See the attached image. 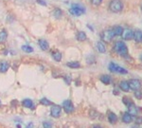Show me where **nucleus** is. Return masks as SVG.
Segmentation results:
<instances>
[{
	"instance_id": "obj_6",
	"label": "nucleus",
	"mask_w": 142,
	"mask_h": 128,
	"mask_svg": "<svg viewBox=\"0 0 142 128\" xmlns=\"http://www.w3.org/2000/svg\"><path fill=\"white\" fill-rule=\"evenodd\" d=\"M62 113V107L60 105H57V104H53L50 109V115L53 118H59L61 116Z\"/></svg>"
},
{
	"instance_id": "obj_10",
	"label": "nucleus",
	"mask_w": 142,
	"mask_h": 128,
	"mask_svg": "<svg viewBox=\"0 0 142 128\" xmlns=\"http://www.w3.org/2000/svg\"><path fill=\"white\" fill-rule=\"evenodd\" d=\"M22 105L24 107H26V108L28 109H34L35 105H34V102H33L32 100L31 99H25L22 101Z\"/></svg>"
},
{
	"instance_id": "obj_26",
	"label": "nucleus",
	"mask_w": 142,
	"mask_h": 128,
	"mask_svg": "<svg viewBox=\"0 0 142 128\" xmlns=\"http://www.w3.org/2000/svg\"><path fill=\"white\" fill-rule=\"evenodd\" d=\"M22 50L27 52V53H31V52H33V47L28 45H23L22 46Z\"/></svg>"
},
{
	"instance_id": "obj_32",
	"label": "nucleus",
	"mask_w": 142,
	"mask_h": 128,
	"mask_svg": "<svg viewBox=\"0 0 142 128\" xmlns=\"http://www.w3.org/2000/svg\"><path fill=\"white\" fill-rule=\"evenodd\" d=\"M36 1H37L38 4L42 5V6H47V3L45 2V0H36Z\"/></svg>"
},
{
	"instance_id": "obj_7",
	"label": "nucleus",
	"mask_w": 142,
	"mask_h": 128,
	"mask_svg": "<svg viewBox=\"0 0 142 128\" xmlns=\"http://www.w3.org/2000/svg\"><path fill=\"white\" fill-rule=\"evenodd\" d=\"M63 108H64V112L67 114L72 113V112L74 111V105L70 100H65V101L63 102Z\"/></svg>"
},
{
	"instance_id": "obj_9",
	"label": "nucleus",
	"mask_w": 142,
	"mask_h": 128,
	"mask_svg": "<svg viewBox=\"0 0 142 128\" xmlns=\"http://www.w3.org/2000/svg\"><path fill=\"white\" fill-rule=\"evenodd\" d=\"M121 36L124 40H132L134 38V31L132 29H123Z\"/></svg>"
},
{
	"instance_id": "obj_16",
	"label": "nucleus",
	"mask_w": 142,
	"mask_h": 128,
	"mask_svg": "<svg viewBox=\"0 0 142 128\" xmlns=\"http://www.w3.org/2000/svg\"><path fill=\"white\" fill-rule=\"evenodd\" d=\"M122 121H124L125 123H130L133 121V116L131 115V114H129L127 112V113H124V115H123L122 117Z\"/></svg>"
},
{
	"instance_id": "obj_31",
	"label": "nucleus",
	"mask_w": 142,
	"mask_h": 128,
	"mask_svg": "<svg viewBox=\"0 0 142 128\" xmlns=\"http://www.w3.org/2000/svg\"><path fill=\"white\" fill-rule=\"evenodd\" d=\"M135 96L137 98V99H139V100H140V99H141V98H142V93L140 92L139 90H136V91H135Z\"/></svg>"
},
{
	"instance_id": "obj_17",
	"label": "nucleus",
	"mask_w": 142,
	"mask_h": 128,
	"mask_svg": "<svg viewBox=\"0 0 142 128\" xmlns=\"http://www.w3.org/2000/svg\"><path fill=\"white\" fill-rule=\"evenodd\" d=\"M7 38H8L7 31H5V29H2V31H0V44H2V43L6 42Z\"/></svg>"
},
{
	"instance_id": "obj_33",
	"label": "nucleus",
	"mask_w": 142,
	"mask_h": 128,
	"mask_svg": "<svg viewBox=\"0 0 142 128\" xmlns=\"http://www.w3.org/2000/svg\"><path fill=\"white\" fill-rule=\"evenodd\" d=\"M64 82H65L67 85H69L70 82H71V78L69 77V76H65V77H64Z\"/></svg>"
},
{
	"instance_id": "obj_22",
	"label": "nucleus",
	"mask_w": 142,
	"mask_h": 128,
	"mask_svg": "<svg viewBox=\"0 0 142 128\" xmlns=\"http://www.w3.org/2000/svg\"><path fill=\"white\" fill-rule=\"evenodd\" d=\"M66 66H68V67H70V68H79L80 66V65L79 62L73 61V62H68V63L66 64Z\"/></svg>"
},
{
	"instance_id": "obj_27",
	"label": "nucleus",
	"mask_w": 142,
	"mask_h": 128,
	"mask_svg": "<svg viewBox=\"0 0 142 128\" xmlns=\"http://www.w3.org/2000/svg\"><path fill=\"white\" fill-rule=\"evenodd\" d=\"M123 104H125L126 106H128V107H130L131 105H133V104H134V102H132V101H131L130 99H129V98H127V97H124L123 98Z\"/></svg>"
},
{
	"instance_id": "obj_30",
	"label": "nucleus",
	"mask_w": 142,
	"mask_h": 128,
	"mask_svg": "<svg viewBox=\"0 0 142 128\" xmlns=\"http://www.w3.org/2000/svg\"><path fill=\"white\" fill-rule=\"evenodd\" d=\"M90 2L92 3L94 6H99L102 2V0H90Z\"/></svg>"
},
{
	"instance_id": "obj_8",
	"label": "nucleus",
	"mask_w": 142,
	"mask_h": 128,
	"mask_svg": "<svg viewBox=\"0 0 142 128\" xmlns=\"http://www.w3.org/2000/svg\"><path fill=\"white\" fill-rule=\"evenodd\" d=\"M129 83V86H130V89H133V90H138L141 86V83H140L139 80H136V79H132L128 82Z\"/></svg>"
},
{
	"instance_id": "obj_2",
	"label": "nucleus",
	"mask_w": 142,
	"mask_h": 128,
	"mask_svg": "<svg viewBox=\"0 0 142 128\" xmlns=\"http://www.w3.org/2000/svg\"><path fill=\"white\" fill-rule=\"evenodd\" d=\"M69 12L74 16H80L85 12V8L80 4H72L69 9Z\"/></svg>"
},
{
	"instance_id": "obj_28",
	"label": "nucleus",
	"mask_w": 142,
	"mask_h": 128,
	"mask_svg": "<svg viewBox=\"0 0 142 128\" xmlns=\"http://www.w3.org/2000/svg\"><path fill=\"white\" fill-rule=\"evenodd\" d=\"M62 14H63V12H62V11L60 9H55V11L53 12V15H54L56 18H61Z\"/></svg>"
},
{
	"instance_id": "obj_36",
	"label": "nucleus",
	"mask_w": 142,
	"mask_h": 128,
	"mask_svg": "<svg viewBox=\"0 0 142 128\" xmlns=\"http://www.w3.org/2000/svg\"><path fill=\"white\" fill-rule=\"evenodd\" d=\"M16 127H17V128H21V125H20V124H17Z\"/></svg>"
},
{
	"instance_id": "obj_15",
	"label": "nucleus",
	"mask_w": 142,
	"mask_h": 128,
	"mask_svg": "<svg viewBox=\"0 0 142 128\" xmlns=\"http://www.w3.org/2000/svg\"><path fill=\"white\" fill-rule=\"evenodd\" d=\"M134 39L135 40V42L141 43L142 42V31H136L135 32H134Z\"/></svg>"
},
{
	"instance_id": "obj_21",
	"label": "nucleus",
	"mask_w": 142,
	"mask_h": 128,
	"mask_svg": "<svg viewBox=\"0 0 142 128\" xmlns=\"http://www.w3.org/2000/svg\"><path fill=\"white\" fill-rule=\"evenodd\" d=\"M97 50H99L100 53H104V52L106 51V47L104 45V43L98 42L97 43Z\"/></svg>"
},
{
	"instance_id": "obj_39",
	"label": "nucleus",
	"mask_w": 142,
	"mask_h": 128,
	"mask_svg": "<svg viewBox=\"0 0 142 128\" xmlns=\"http://www.w3.org/2000/svg\"><path fill=\"white\" fill-rule=\"evenodd\" d=\"M0 106H1V101H0Z\"/></svg>"
},
{
	"instance_id": "obj_38",
	"label": "nucleus",
	"mask_w": 142,
	"mask_h": 128,
	"mask_svg": "<svg viewBox=\"0 0 142 128\" xmlns=\"http://www.w3.org/2000/svg\"><path fill=\"white\" fill-rule=\"evenodd\" d=\"M140 60L142 61V54H141V56H140Z\"/></svg>"
},
{
	"instance_id": "obj_20",
	"label": "nucleus",
	"mask_w": 142,
	"mask_h": 128,
	"mask_svg": "<svg viewBox=\"0 0 142 128\" xmlns=\"http://www.w3.org/2000/svg\"><path fill=\"white\" fill-rule=\"evenodd\" d=\"M113 31H114V33H115V35L116 36H120L121 34H122V32H123V28H121L120 26H116V27H114L113 28Z\"/></svg>"
},
{
	"instance_id": "obj_29",
	"label": "nucleus",
	"mask_w": 142,
	"mask_h": 128,
	"mask_svg": "<svg viewBox=\"0 0 142 128\" xmlns=\"http://www.w3.org/2000/svg\"><path fill=\"white\" fill-rule=\"evenodd\" d=\"M43 127L44 128H52V124L49 121H44L43 122Z\"/></svg>"
},
{
	"instance_id": "obj_13",
	"label": "nucleus",
	"mask_w": 142,
	"mask_h": 128,
	"mask_svg": "<svg viewBox=\"0 0 142 128\" xmlns=\"http://www.w3.org/2000/svg\"><path fill=\"white\" fill-rule=\"evenodd\" d=\"M108 121L110 123L114 124V123H116V121H118V117L115 113L113 112H108Z\"/></svg>"
},
{
	"instance_id": "obj_40",
	"label": "nucleus",
	"mask_w": 142,
	"mask_h": 128,
	"mask_svg": "<svg viewBox=\"0 0 142 128\" xmlns=\"http://www.w3.org/2000/svg\"><path fill=\"white\" fill-rule=\"evenodd\" d=\"M134 128H135V127H134Z\"/></svg>"
},
{
	"instance_id": "obj_37",
	"label": "nucleus",
	"mask_w": 142,
	"mask_h": 128,
	"mask_svg": "<svg viewBox=\"0 0 142 128\" xmlns=\"http://www.w3.org/2000/svg\"><path fill=\"white\" fill-rule=\"evenodd\" d=\"M94 128H102V127H100V126H95Z\"/></svg>"
},
{
	"instance_id": "obj_1",
	"label": "nucleus",
	"mask_w": 142,
	"mask_h": 128,
	"mask_svg": "<svg viewBox=\"0 0 142 128\" xmlns=\"http://www.w3.org/2000/svg\"><path fill=\"white\" fill-rule=\"evenodd\" d=\"M114 50H115V51H116L118 54L120 55V56L125 57V56H127V54H128L127 47H126L125 44H124L123 42H121V41H118V42H116L115 47H114Z\"/></svg>"
},
{
	"instance_id": "obj_11",
	"label": "nucleus",
	"mask_w": 142,
	"mask_h": 128,
	"mask_svg": "<svg viewBox=\"0 0 142 128\" xmlns=\"http://www.w3.org/2000/svg\"><path fill=\"white\" fill-rule=\"evenodd\" d=\"M38 44H39V47H41L42 50H47L49 48V44L45 39H40V40L38 41Z\"/></svg>"
},
{
	"instance_id": "obj_34",
	"label": "nucleus",
	"mask_w": 142,
	"mask_h": 128,
	"mask_svg": "<svg viewBox=\"0 0 142 128\" xmlns=\"http://www.w3.org/2000/svg\"><path fill=\"white\" fill-rule=\"evenodd\" d=\"M136 122L137 123H142V118H141V117L136 119Z\"/></svg>"
},
{
	"instance_id": "obj_24",
	"label": "nucleus",
	"mask_w": 142,
	"mask_h": 128,
	"mask_svg": "<svg viewBox=\"0 0 142 128\" xmlns=\"http://www.w3.org/2000/svg\"><path fill=\"white\" fill-rule=\"evenodd\" d=\"M77 39L79 41H84L86 40V34L83 31H79L78 34H77Z\"/></svg>"
},
{
	"instance_id": "obj_19",
	"label": "nucleus",
	"mask_w": 142,
	"mask_h": 128,
	"mask_svg": "<svg viewBox=\"0 0 142 128\" xmlns=\"http://www.w3.org/2000/svg\"><path fill=\"white\" fill-rule=\"evenodd\" d=\"M52 57H53V59L55 60L56 62H60L62 60V53L58 50H55L51 53Z\"/></svg>"
},
{
	"instance_id": "obj_14",
	"label": "nucleus",
	"mask_w": 142,
	"mask_h": 128,
	"mask_svg": "<svg viewBox=\"0 0 142 128\" xmlns=\"http://www.w3.org/2000/svg\"><path fill=\"white\" fill-rule=\"evenodd\" d=\"M119 87H120L121 90H123L124 92H128L130 90V86H129V83L126 81H122L119 83Z\"/></svg>"
},
{
	"instance_id": "obj_18",
	"label": "nucleus",
	"mask_w": 142,
	"mask_h": 128,
	"mask_svg": "<svg viewBox=\"0 0 142 128\" xmlns=\"http://www.w3.org/2000/svg\"><path fill=\"white\" fill-rule=\"evenodd\" d=\"M100 82L104 85H109L111 83V77L109 75H102L100 76Z\"/></svg>"
},
{
	"instance_id": "obj_25",
	"label": "nucleus",
	"mask_w": 142,
	"mask_h": 128,
	"mask_svg": "<svg viewBox=\"0 0 142 128\" xmlns=\"http://www.w3.org/2000/svg\"><path fill=\"white\" fill-rule=\"evenodd\" d=\"M40 104L45 105V106H48V105H52V102L47 98H43V99L40 100Z\"/></svg>"
},
{
	"instance_id": "obj_23",
	"label": "nucleus",
	"mask_w": 142,
	"mask_h": 128,
	"mask_svg": "<svg viewBox=\"0 0 142 128\" xmlns=\"http://www.w3.org/2000/svg\"><path fill=\"white\" fill-rule=\"evenodd\" d=\"M137 111H138L137 107L135 106V105L133 104V105H131V106L129 107V112H128V113L131 114L132 116H135V115L137 114Z\"/></svg>"
},
{
	"instance_id": "obj_4",
	"label": "nucleus",
	"mask_w": 142,
	"mask_h": 128,
	"mask_svg": "<svg viewBox=\"0 0 142 128\" xmlns=\"http://www.w3.org/2000/svg\"><path fill=\"white\" fill-rule=\"evenodd\" d=\"M109 70L111 71V72H116V73H120V74H127L128 72L125 68H123V67L115 64V63H110V65H109Z\"/></svg>"
},
{
	"instance_id": "obj_12",
	"label": "nucleus",
	"mask_w": 142,
	"mask_h": 128,
	"mask_svg": "<svg viewBox=\"0 0 142 128\" xmlns=\"http://www.w3.org/2000/svg\"><path fill=\"white\" fill-rule=\"evenodd\" d=\"M9 68V63H8V62L3 61V62H1V63H0V72H1V73H5V72H7Z\"/></svg>"
},
{
	"instance_id": "obj_3",
	"label": "nucleus",
	"mask_w": 142,
	"mask_h": 128,
	"mask_svg": "<svg viewBox=\"0 0 142 128\" xmlns=\"http://www.w3.org/2000/svg\"><path fill=\"white\" fill-rule=\"evenodd\" d=\"M109 9L112 12H119L123 9V4L120 0H112L109 4Z\"/></svg>"
},
{
	"instance_id": "obj_41",
	"label": "nucleus",
	"mask_w": 142,
	"mask_h": 128,
	"mask_svg": "<svg viewBox=\"0 0 142 128\" xmlns=\"http://www.w3.org/2000/svg\"><path fill=\"white\" fill-rule=\"evenodd\" d=\"M141 9H142V7H141Z\"/></svg>"
},
{
	"instance_id": "obj_5",
	"label": "nucleus",
	"mask_w": 142,
	"mask_h": 128,
	"mask_svg": "<svg viewBox=\"0 0 142 128\" xmlns=\"http://www.w3.org/2000/svg\"><path fill=\"white\" fill-rule=\"evenodd\" d=\"M115 36L116 35H115L113 29H106L102 33V39L105 42H110Z\"/></svg>"
},
{
	"instance_id": "obj_35",
	"label": "nucleus",
	"mask_w": 142,
	"mask_h": 128,
	"mask_svg": "<svg viewBox=\"0 0 142 128\" xmlns=\"http://www.w3.org/2000/svg\"><path fill=\"white\" fill-rule=\"evenodd\" d=\"M26 128H33V123H32V122L28 123V126H27Z\"/></svg>"
}]
</instances>
